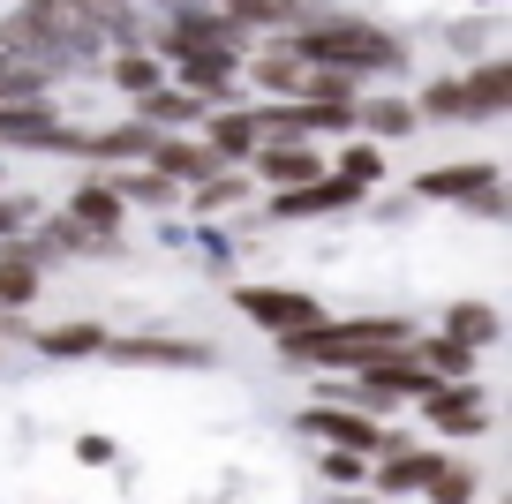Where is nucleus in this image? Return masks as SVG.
<instances>
[{
  "instance_id": "1",
  "label": "nucleus",
  "mask_w": 512,
  "mask_h": 504,
  "mask_svg": "<svg viewBox=\"0 0 512 504\" xmlns=\"http://www.w3.org/2000/svg\"><path fill=\"white\" fill-rule=\"evenodd\" d=\"M302 61H332V68H354V76H400L407 68V46L392 31H377V23H362V16H309V23H294V38H287Z\"/></svg>"
},
{
  "instance_id": "2",
  "label": "nucleus",
  "mask_w": 512,
  "mask_h": 504,
  "mask_svg": "<svg viewBox=\"0 0 512 504\" xmlns=\"http://www.w3.org/2000/svg\"><path fill=\"white\" fill-rule=\"evenodd\" d=\"M430 362H422L415 347H392V354H377V362H362L354 369V407H392V399H422L430 392Z\"/></svg>"
},
{
  "instance_id": "3",
  "label": "nucleus",
  "mask_w": 512,
  "mask_h": 504,
  "mask_svg": "<svg viewBox=\"0 0 512 504\" xmlns=\"http://www.w3.org/2000/svg\"><path fill=\"white\" fill-rule=\"evenodd\" d=\"M422 422L445 429V437H482L497 414H490V392H482L475 377H437L430 392H422Z\"/></svg>"
},
{
  "instance_id": "4",
  "label": "nucleus",
  "mask_w": 512,
  "mask_h": 504,
  "mask_svg": "<svg viewBox=\"0 0 512 504\" xmlns=\"http://www.w3.org/2000/svg\"><path fill=\"white\" fill-rule=\"evenodd\" d=\"M234 301H241V316L264 324V331H302V324L324 316V301L302 294V286H234Z\"/></svg>"
},
{
  "instance_id": "5",
  "label": "nucleus",
  "mask_w": 512,
  "mask_h": 504,
  "mask_svg": "<svg viewBox=\"0 0 512 504\" xmlns=\"http://www.w3.org/2000/svg\"><path fill=\"white\" fill-rule=\"evenodd\" d=\"M98 354H113L128 369H211V347H196V339H151V331H136V339H113L106 331Z\"/></svg>"
},
{
  "instance_id": "6",
  "label": "nucleus",
  "mask_w": 512,
  "mask_h": 504,
  "mask_svg": "<svg viewBox=\"0 0 512 504\" xmlns=\"http://www.w3.org/2000/svg\"><path fill=\"white\" fill-rule=\"evenodd\" d=\"M347 204H362V189L347 174H332V166L294 181V189H272V219H317V211H347Z\"/></svg>"
},
{
  "instance_id": "7",
  "label": "nucleus",
  "mask_w": 512,
  "mask_h": 504,
  "mask_svg": "<svg viewBox=\"0 0 512 504\" xmlns=\"http://www.w3.org/2000/svg\"><path fill=\"white\" fill-rule=\"evenodd\" d=\"M204 143H211V158H226V166H249V151L264 143V121H256V106H211L204 113Z\"/></svg>"
},
{
  "instance_id": "8",
  "label": "nucleus",
  "mask_w": 512,
  "mask_h": 504,
  "mask_svg": "<svg viewBox=\"0 0 512 504\" xmlns=\"http://www.w3.org/2000/svg\"><path fill=\"white\" fill-rule=\"evenodd\" d=\"M302 429H309V437H324V444H354V452H369V459L392 444L369 414H354V407H302Z\"/></svg>"
},
{
  "instance_id": "9",
  "label": "nucleus",
  "mask_w": 512,
  "mask_h": 504,
  "mask_svg": "<svg viewBox=\"0 0 512 504\" xmlns=\"http://www.w3.org/2000/svg\"><path fill=\"white\" fill-rule=\"evenodd\" d=\"M460 83H467V121H497V113L512 106V61L505 53H482Z\"/></svg>"
},
{
  "instance_id": "10",
  "label": "nucleus",
  "mask_w": 512,
  "mask_h": 504,
  "mask_svg": "<svg viewBox=\"0 0 512 504\" xmlns=\"http://www.w3.org/2000/svg\"><path fill=\"white\" fill-rule=\"evenodd\" d=\"M144 158L159 166V174H174V181H204V174H219V166H226V158H211V143H189V136H174V128H159Z\"/></svg>"
},
{
  "instance_id": "11",
  "label": "nucleus",
  "mask_w": 512,
  "mask_h": 504,
  "mask_svg": "<svg viewBox=\"0 0 512 504\" xmlns=\"http://www.w3.org/2000/svg\"><path fill=\"white\" fill-rule=\"evenodd\" d=\"M490 181H497V158H460V166H430L415 189L430 196V204H445V196H452V204H467V196L490 189Z\"/></svg>"
},
{
  "instance_id": "12",
  "label": "nucleus",
  "mask_w": 512,
  "mask_h": 504,
  "mask_svg": "<svg viewBox=\"0 0 512 504\" xmlns=\"http://www.w3.org/2000/svg\"><path fill=\"white\" fill-rule=\"evenodd\" d=\"M204 106H211L204 91H166V83L136 91V121H151V128H189V121H204Z\"/></svg>"
},
{
  "instance_id": "13",
  "label": "nucleus",
  "mask_w": 512,
  "mask_h": 504,
  "mask_svg": "<svg viewBox=\"0 0 512 504\" xmlns=\"http://www.w3.org/2000/svg\"><path fill=\"white\" fill-rule=\"evenodd\" d=\"M121 196H113V181L106 174H91V181H76V196H68V219L76 226H91V234H113V226H121Z\"/></svg>"
},
{
  "instance_id": "14",
  "label": "nucleus",
  "mask_w": 512,
  "mask_h": 504,
  "mask_svg": "<svg viewBox=\"0 0 512 504\" xmlns=\"http://www.w3.org/2000/svg\"><path fill=\"white\" fill-rule=\"evenodd\" d=\"M302 53L287 46V38H272V46H256V61H249V76L264 83V91H279V98H294V83H302Z\"/></svg>"
},
{
  "instance_id": "15",
  "label": "nucleus",
  "mask_w": 512,
  "mask_h": 504,
  "mask_svg": "<svg viewBox=\"0 0 512 504\" xmlns=\"http://www.w3.org/2000/svg\"><path fill=\"white\" fill-rule=\"evenodd\" d=\"M407 347L430 362V377H475V347H467V339H452V331H430V339L415 331Z\"/></svg>"
},
{
  "instance_id": "16",
  "label": "nucleus",
  "mask_w": 512,
  "mask_h": 504,
  "mask_svg": "<svg viewBox=\"0 0 512 504\" xmlns=\"http://www.w3.org/2000/svg\"><path fill=\"white\" fill-rule=\"evenodd\" d=\"M31 301H38V256L0 249V309H31Z\"/></svg>"
},
{
  "instance_id": "17",
  "label": "nucleus",
  "mask_w": 512,
  "mask_h": 504,
  "mask_svg": "<svg viewBox=\"0 0 512 504\" xmlns=\"http://www.w3.org/2000/svg\"><path fill=\"white\" fill-rule=\"evenodd\" d=\"M106 181H113V196H121V204H174V196H181V181L159 174L151 158L136 166V174H106Z\"/></svg>"
},
{
  "instance_id": "18",
  "label": "nucleus",
  "mask_w": 512,
  "mask_h": 504,
  "mask_svg": "<svg viewBox=\"0 0 512 504\" xmlns=\"http://www.w3.org/2000/svg\"><path fill=\"white\" fill-rule=\"evenodd\" d=\"M445 331H452V339H467V347H497V331H505V324H497V309H490V301H452V309H445Z\"/></svg>"
},
{
  "instance_id": "19",
  "label": "nucleus",
  "mask_w": 512,
  "mask_h": 504,
  "mask_svg": "<svg viewBox=\"0 0 512 504\" xmlns=\"http://www.w3.org/2000/svg\"><path fill=\"white\" fill-rule=\"evenodd\" d=\"M415 121H467V83L460 76H430L415 91Z\"/></svg>"
},
{
  "instance_id": "20",
  "label": "nucleus",
  "mask_w": 512,
  "mask_h": 504,
  "mask_svg": "<svg viewBox=\"0 0 512 504\" xmlns=\"http://www.w3.org/2000/svg\"><path fill=\"white\" fill-rule=\"evenodd\" d=\"M38 347H46L53 362H83V354L106 347V324H61V331H38Z\"/></svg>"
},
{
  "instance_id": "21",
  "label": "nucleus",
  "mask_w": 512,
  "mask_h": 504,
  "mask_svg": "<svg viewBox=\"0 0 512 504\" xmlns=\"http://www.w3.org/2000/svg\"><path fill=\"white\" fill-rule=\"evenodd\" d=\"M241 196H249V174H234V166H219V174L196 181V211H234Z\"/></svg>"
},
{
  "instance_id": "22",
  "label": "nucleus",
  "mask_w": 512,
  "mask_h": 504,
  "mask_svg": "<svg viewBox=\"0 0 512 504\" xmlns=\"http://www.w3.org/2000/svg\"><path fill=\"white\" fill-rule=\"evenodd\" d=\"M354 121H362L369 136H407V128H415V98H377V106H362Z\"/></svg>"
},
{
  "instance_id": "23",
  "label": "nucleus",
  "mask_w": 512,
  "mask_h": 504,
  "mask_svg": "<svg viewBox=\"0 0 512 504\" xmlns=\"http://www.w3.org/2000/svg\"><path fill=\"white\" fill-rule=\"evenodd\" d=\"M339 174H347L354 189H377L384 181V151L377 143H347V151H339Z\"/></svg>"
},
{
  "instance_id": "24",
  "label": "nucleus",
  "mask_w": 512,
  "mask_h": 504,
  "mask_svg": "<svg viewBox=\"0 0 512 504\" xmlns=\"http://www.w3.org/2000/svg\"><path fill=\"white\" fill-rule=\"evenodd\" d=\"M113 83H121L128 98H136V91H151V83H159V61H151V53H136V46H128V53H113Z\"/></svg>"
},
{
  "instance_id": "25",
  "label": "nucleus",
  "mask_w": 512,
  "mask_h": 504,
  "mask_svg": "<svg viewBox=\"0 0 512 504\" xmlns=\"http://www.w3.org/2000/svg\"><path fill=\"white\" fill-rule=\"evenodd\" d=\"M362 459H369V452H354V444H324V459H317V467H324V482H369V467H362Z\"/></svg>"
}]
</instances>
